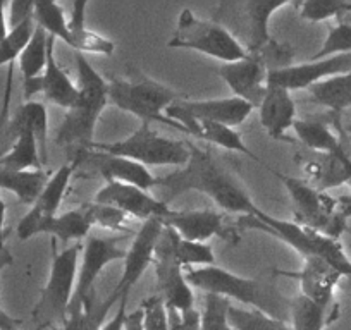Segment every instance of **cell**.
<instances>
[{
  "instance_id": "47",
  "label": "cell",
  "mask_w": 351,
  "mask_h": 330,
  "mask_svg": "<svg viewBox=\"0 0 351 330\" xmlns=\"http://www.w3.org/2000/svg\"><path fill=\"white\" fill-rule=\"evenodd\" d=\"M124 330H145L143 327V309L136 308L134 312L128 313L124 320Z\"/></svg>"
},
{
  "instance_id": "3",
  "label": "cell",
  "mask_w": 351,
  "mask_h": 330,
  "mask_svg": "<svg viewBox=\"0 0 351 330\" xmlns=\"http://www.w3.org/2000/svg\"><path fill=\"white\" fill-rule=\"evenodd\" d=\"M76 69L80 93L57 131L56 143L64 148L88 151L95 143L97 123L109 103V81L104 79L83 53H76Z\"/></svg>"
},
{
  "instance_id": "9",
  "label": "cell",
  "mask_w": 351,
  "mask_h": 330,
  "mask_svg": "<svg viewBox=\"0 0 351 330\" xmlns=\"http://www.w3.org/2000/svg\"><path fill=\"white\" fill-rule=\"evenodd\" d=\"M274 174L288 191L295 212V222L322 232L332 239H339L346 229L348 218L341 214L337 198L315 190L305 179L286 176L281 173Z\"/></svg>"
},
{
  "instance_id": "41",
  "label": "cell",
  "mask_w": 351,
  "mask_h": 330,
  "mask_svg": "<svg viewBox=\"0 0 351 330\" xmlns=\"http://www.w3.org/2000/svg\"><path fill=\"white\" fill-rule=\"evenodd\" d=\"M107 315L109 312L104 306V301L99 303L93 296L80 312L67 315L60 330H100L106 323Z\"/></svg>"
},
{
  "instance_id": "24",
  "label": "cell",
  "mask_w": 351,
  "mask_h": 330,
  "mask_svg": "<svg viewBox=\"0 0 351 330\" xmlns=\"http://www.w3.org/2000/svg\"><path fill=\"white\" fill-rule=\"evenodd\" d=\"M49 47L50 36L36 26L35 35L18 60L23 74V92H25L26 102L40 93V79L45 73L47 60H49Z\"/></svg>"
},
{
  "instance_id": "28",
  "label": "cell",
  "mask_w": 351,
  "mask_h": 330,
  "mask_svg": "<svg viewBox=\"0 0 351 330\" xmlns=\"http://www.w3.org/2000/svg\"><path fill=\"white\" fill-rule=\"evenodd\" d=\"M296 138L308 151L315 153H341L348 150L344 140L339 133L332 131L326 119L308 117V119H296L293 124Z\"/></svg>"
},
{
  "instance_id": "12",
  "label": "cell",
  "mask_w": 351,
  "mask_h": 330,
  "mask_svg": "<svg viewBox=\"0 0 351 330\" xmlns=\"http://www.w3.org/2000/svg\"><path fill=\"white\" fill-rule=\"evenodd\" d=\"M124 239H126V236H116V238H99V236L90 238L88 236L83 246L81 267L77 268L76 289H74L67 315L80 312L95 296L93 285H95L97 279L102 274L104 268H107L114 262H123L126 258V250L121 248V242Z\"/></svg>"
},
{
  "instance_id": "15",
  "label": "cell",
  "mask_w": 351,
  "mask_h": 330,
  "mask_svg": "<svg viewBox=\"0 0 351 330\" xmlns=\"http://www.w3.org/2000/svg\"><path fill=\"white\" fill-rule=\"evenodd\" d=\"M269 74L271 69L267 60L260 53H250L246 59L217 67V76L231 88L234 97L252 103L255 109H258L265 95Z\"/></svg>"
},
{
  "instance_id": "40",
  "label": "cell",
  "mask_w": 351,
  "mask_h": 330,
  "mask_svg": "<svg viewBox=\"0 0 351 330\" xmlns=\"http://www.w3.org/2000/svg\"><path fill=\"white\" fill-rule=\"evenodd\" d=\"M231 306V299L207 292L204 312L200 313V330H234L229 322Z\"/></svg>"
},
{
  "instance_id": "8",
  "label": "cell",
  "mask_w": 351,
  "mask_h": 330,
  "mask_svg": "<svg viewBox=\"0 0 351 330\" xmlns=\"http://www.w3.org/2000/svg\"><path fill=\"white\" fill-rule=\"evenodd\" d=\"M171 49H186L200 52L222 64L236 62L250 55L245 47L219 23L200 19L190 9H183L169 42Z\"/></svg>"
},
{
  "instance_id": "26",
  "label": "cell",
  "mask_w": 351,
  "mask_h": 330,
  "mask_svg": "<svg viewBox=\"0 0 351 330\" xmlns=\"http://www.w3.org/2000/svg\"><path fill=\"white\" fill-rule=\"evenodd\" d=\"M86 2H74L71 19L67 21V29L71 36V49L76 50V53H95V55H107L110 57L116 50L112 40L99 35L97 31L90 29L86 26Z\"/></svg>"
},
{
  "instance_id": "39",
  "label": "cell",
  "mask_w": 351,
  "mask_h": 330,
  "mask_svg": "<svg viewBox=\"0 0 351 330\" xmlns=\"http://www.w3.org/2000/svg\"><path fill=\"white\" fill-rule=\"evenodd\" d=\"M81 207L86 212L88 218L92 222V225H99V227L107 229V231L117 232V234H133V231L128 225V215L124 212L117 210V208L109 207V205H100L95 201L90 203H83Z\"/></svg>"
},
{
  "instance_id": "36",
  "label": "cell",
  "mask_w": 351,
  "mask_h": 330,
  "mask_svg": "<svg viewBox=\"0 0 351 330\" xmlns=\"http://www.w3.org/2000/svg\"><path fill=\"white\" fill-rule=\"evenodd\" d=\"M174 250L178 262H180L183 268H202L217 265V258H215L210 244H207V242L186 241V239L180 238L178 232H176L174 238Z\"/></svg>"
},
{
  "instance_id": "32",
  "label": "cell",
  "mask_w": 351,
  "mask_h": 330,
  "mask_svg": "<svg viewBox=\"0 0 351 330\" xmlns=\"http://www.w3.org/2000/svg\"><path fill=\"white\" fill-rule=\"evenodd\" d=\"M339 308H326L317 303L310 301L305 296L291 298V312H289V323L295 330H324L330 322L337 318Z\"/></svg>"
},
{
  "instance_id": "49",
  "label": "cell",
  "mask_w": 351,
  "mask_h": 330,
  "mask_svg": "<svg viewBox=\"0 0 351 330\" xmlns=\"http://www.w3.org/2000/svg\"><path fill=\"white\" fill-rule=\"evenodd\" d=\"M12 262H14V257H12L11 251L8 248H2L0 250V281H2V272L11 267ZM0 305H2V284H0Z\"/></svg>"
},
{
  "instance_id": "37",
  "label": "cell",
  "mask_w": 351,
  "mask_h": 330,
  "mask_svg": "<svg viewBox=\"0 0 351 330\" xmlns=\"http://www.w3.org/2000/svg\"><path fill=\"white\" fill-rule=\"evenodd\" d=\"M229 322L234 330H295L289 322L272 318L256 309H245L231 306L229 309Z\"/></svg>"
},
{
  "instance_id": "20",
  "label": "cell",
  "mask_w": 351,
  "mask_h": 330,
  "mask_svg": "<svg viewBox=\"0 0 351 330\" xmlns=\"http://www.w3.org/2000/svg\"><path fill=\"white\" fill-rule=\"evenodd\" d=\"M160 222L186 241L207 242L214 236L224 239L232 238L224 215L214 210H172Z\"/></svg>"
},
{
  "instance_id": "33",
  "label": "cell",
  "mask_w": 351,
  "mask_h": 330,
  "mask_svg": "<svg viewBox=\"0 0 351 330\" xmlns=\"http://www.w3.org/2000/svg\"><path fill=\"white\" fill-rule=\"evenodd\" d=\"M16 141L8 153L0 157V169L8 170H40L43 165L36 138L29 131L16 134Z\"/></svg>"
},
{
  "instance_id": "18",
  "label": "cell",
  "mask_w": 351,
  "mask_h": 330,
  "mask_svg": "<svg viewBox=\"0 0 351 330\" xmlns=\"http://www.w3.org/2000/svg\"><path fill=\"white\" fill-rule=\"evenodd\" d=\"M351 71V53H339V55L326 57V59L310 60V62L289 66L285 69L272 71L269 74V81L282 88L295 92V90H308L313 85L330 79L339 74Z\"/></svg>"
},
{
  "instance_id": "34",
  "label": "cell",
  "mask_w": 351,
  "mask_h": 330,
  "mask_svg": "<svg viewBox=\"0 0 351 330\" xmlns=\"http://www.w3.org/2000/svg\"><path fill=\"white\" fill-rule=\"evenodd\" d=\"M92 227L93 225L90 218H88L86 212H84L83 207H80L50 218L43 225L42 234H50L64 242L81 241V239H88V234H90Z\"/></svg>"
},
{
  "instance_id": "53",
  "label": "cell",
  "mask_w": 351,
  "mask_h": 330,
  "mask_svg": "<svg viewBox=\"0 0 351 330\" xmlns=\"http://www.w3.org/2000/svg\"><path fill=\"white\" fill-rule=\"evenodd\" d=\"M56 330H60V329H56Z\"/></svg>"
},
{
  "instance_id": "52",
  "label": "cell",
  "mask_w": 351,
  "mask_h": 330,
  "mask_svg": "<svg viewBox=\"0 0 351 330\" xmlns=\"http://www.w3.org/2000/svg\"><path fill=\"white\" fill-rule=\"evenodd\" d=\"M4 241H5V239H2V238H0V250H2V248H5Z\"/></svg>"
},
{
  "instance_id": "30",
  "label": "cell",
  "mask_w": 351,
  "mask_h": 330,
  "mask_svg": "<svg viewBox=\"0 0 351 330\" xmlns=\"http://www.w3.org/2000/svg\"><path fill=\"white\" fill-rule=\"evenodd\" d=\"M36 31V23L35 19H28L23 25L16 26V28L9 29L8 36L0 42V67L9 66L8 74V86H5V95H4V105H2V112H0V120H4L8 116L9 109V100H11V88H12V66L16 60H19L21 53L28 47L29 40L33 38Z\"/></svg>"
},
{
  "instance_id": "48",
  "label": "cell",
  "mask_w": 351,
  "mask_h": 330,
  "mask_svg": "<svg viewBox=\"0 0 351 330\" xmlns=\"http://www.w3.org/2000/svg\"><path fill=\"white\" fill-rule=\"evenodd\" d=\"M19 325H21V320L11 316L0 306V330H19Z\"/></svg>"
},
{
  "instance_id": "27",
  "label": "cell",
  "mask_w": 351,
  "mask_h": 330,
  "mask_svg": "<svg viewBox=\"0 0 351 330\" xmlns=\"http://www.w3.org/2000/svg\"><path fill=\"white\" fill-rule=\"evenodd\" d=\"M308 92L312 102L329 110L330 119L341 134V114L351 109V71L313 85Z\"/></svg>"
},
{
  "instance_id": "31",
  "label": "cell",
  "mask_w": 351,
  "mask_h": 330,
  "mask_svg": "<svg viewBox=\"0 0 351 330\" xmlns=\"http://www.w3.org/2000/svg\"><path fill=\"white\" fill-rule=\"evenodd\" d=\"M52 174L40 170L0 169V190L11 191L21 203L33 205L42 194Z\"/></svg>"
},
{
  "instance_id": "17",
  "label": "cell",
  "mask_w": 351,
  "mask_h": 330,
  "mask_svg": "<svg viewBox=\"0 0 351 330\" xmlns=\"http://www.w3.org/2000/svg\"><path fill=\"white\" fill-rule=\"evenodd\" d=\"M95 203L109 205L124 212L128 217L140 218V220H162L172 212V208L160 198L152 196L148 191L136 186L123 183H107L93 198Z\"/></svg>"
},
{
  "instance_id": "10",
  "label": "cell",
  "mask_w": 351,
  "mask_h": 330,
  "mask_svg": "<svg viewBox=\"0 0 351 330\" xmlns=\"http://www.w3.org/2000/svg\"><path fill=\"white\" fill-rule=\"evenodd\" d=\"M291 4L289 0H243V2H222L215 11V23L224 26L228 31L231 28L241 38L246 40V52L260 53L274 43L269 23L272 16L282 8Z\"/></svg>"
},
{
  "instance_id": "38",
  "label": "cell",
  "mask_w": 351,
  "mask_h": 330,
  "mask_svg": "<svg viewBox=\"0 0 351 330\" xmlns=\"http://www.w3.org/2000/svg\"><path fill=\"white\" fill-rule=\"evenodd\" d=\"M298 12L300 18L312 23H322L332 18L341 21L344 16H351V2L348 0H306L298 4Z\"/></svg>"
},
{
  "instance_id": "21",
  "label": "cell",
  "mask_w": 351,
  "mask_h": 330,
  "mask_svg": "<svg viewBox=\"0 0 351 330\" xmlns=\"http://www.w3.org/2000/svg\"><path fill=\"white\" fill-rule=\"evenodd\" d=\"M260 124L272 140L291 141L286 133L293 127L296 117V103L291 92L267 81V90L258 105Z\"/></svg>"
},
{
  "instance_id": "7",
  "label": "cell",
  "mask_w": 351,
  "mask_h": 330,
  "mask_svg": "<svg viewBox=\"0 0 351 330\" xmlns=\"http://www.w3.org/2000/svg\"><path fill=\"white\" fill-rule=\"evenodd\" d=\"M90 150L130 158L136 164L145 165L147 169L158 165H176L181 169L190 160L191 153L190 141L160 136L147 123H141V126L124 140L114 143H93Z\"/></svg>"
},
{
  "instance_id": "1",
  "label": "cell",
  "mask_w": 351,
  "mask_h": 330,
  "mask_svg": "<svg viewBox=\"0 0 351 330\" xmlns=\"http://www.w3.org/2000/svg\"><path fill=\"white\" fill-rule=\"evenodd\" d=\"M190 160L184 167L155 181V190L162 191L164 203L169 205L188 191H198L229 214L243 217L256 214L258 207L231 160L193 143H190Z\"/></svg>"
},
{
  "instance_id": "35",
  "label": "cell",
  "mask_w": 351,
  "mask_h": 330,
  "mask_svg": "<svg viewBox=\"0 0 351 330\" xmlns=\"http://www.w3.org/2000/svg\"><path fill=\"white\" fill-rule=\"evenodd\" d=\"M33 19H35L36 26L42 28L50 38L62 40L71 47V36L69 29H67V19L64 14L62 5L57 2H49V0H42V2H35V12H33Z\"/></svg>"
},
{
  "instance_id": "5",
  "label": "cell",
  "mask_w": 351,
  "mask_h": 330,
  "mask_svg": "<svg viewBox=\"0 0 351 330\" xmlns=\"http://www.w3.org/2000/svg\"><path fill=\"white\" fill-rule=\"evenodd\" d=\"M178 100H181L180 93L141 74L109 81V102L147 124L162 123L181 131L180 124L165 117V110Z\"/></svg>"
},
{
  "instance_id": "19",
  "label": "cell",
  "mask_w": 351,
  "mask_h": 330,
  "mask_svg": "<svg viewBox=\"0 0 351 330\" xmlns=\"http://www.w3.org/2000/svg\"><path fill=\"white\" fill-rule=\"evenodd\" d=\"M278 274L298 281L302 296H305L310 301L317 303L320 306H326V308L337 306L336 299H334V292H336L343 275L332 265L327 264V262L315 257L303 258V267L298 272L281 270Z\"/></svg>"
},
{
  "instance_id": "51",
  "label": "cell",
  "mask_w": 351,
  "mask_h": 330,
  "mask_svg": "<svg viewBox=\"0 0 351 330\" xmlns=\"http://www.w3.org/2000/svg\"><path fill=\"white\" fill-rule=\"evenodd\" d=\"M5 214H8V205H5V201L0 198V238L2 239H5V234H4Z\"/></svg>"
},
{
  "instance_id": "50",
  "label": "cell",
  "mask_w": 351,
  "mask_h": 330,
  "mask_svg": "<svg viewBox=\"0 0 351 330\" xmlns=\"http://www.w3.org/2000/svg\"><path fill=\"white\" fill-rule=\"evenodd\" d=\"M8 4L5 2H0V42L8 36L9 33V25H8Z\"/></svg>"
},
{
  "instance_id": "14",
  "label": "cell",
  "mask_w": 351,
  "mask_h": 330,
  "mask_svg": "<svg viewBox=\"0 0 351 330\" xmlns=\"http://www.w3.org/2000/svg\"><path fill=\"white\" fill-rule=\"evenodd\" d=\"M74 169H76V162H67V164L60 165L59 169L50 176L49 183L43 188L38 200L32 205L28 214L19 220L16 232H18V238L21 241H28L33 236L42 234L43 225L50 218L56 217L60 203H62L64 196H66V191L69 188Z\"/></svg>"
},
{
  "instance_id": "43",
  "label": "cell",
  "mask_w": 351,
  "mask_h": 330,
  "mask_svg": "<svg viewBox=\"0 0 351 330\" xmlns=\"http://www.w3.org/2000/svg\"><path fill=\"white\" fill-rule=\"evenodd\" d=\"M143 309V327L145 330H171L169 327V313L164 299L158 294L150 296L141 303Z\"/></svg>"
},
{
  "instance_id": "13",
  "label": "cell",
  "mask_w": 351,
  "mask_h": 330,
  "mask_svg": "<svg viewBox=\"0 0 351 330\" xmlns=\"http://www.w3.org/2000/svg\"><path fill=\"white\" fill-rule=\"evenodd\" d=\"M162 231H164V224L157 220V218H154V220L143 222L140 231L134 234L133 242L126 250V258L123 260L124 268L119 282L116 284L114 291L110 292L109 298L104 301L107 312H110L112 306L119 303L121 299L130 296L131 289L138 284L145 270L154 264L155 246H157L158 239H160Z\"/></svg>"
},
{
  "instance_id": "22",
  "label": "cell",
  "mask_w": 351,
  "mask_h": 330,
  "mask_svg": "<svg viewBox=\"0 0 351 330\" xmlns=\"http://www.w3.org/2000/svg\"><path fill=\"white\" fill-rule=\"evenodd\" d=\"M86 153V164L92 165L93 169L107 181V183H123L130 186H136L143 191L155 190L157 177L145 167L124 157L102 153V151H84Z\"/></svg>"
},
{
  "instance_id": "11",
  "label": "cell",
  "mask_w": 351,
  "mask_h": 330,
  "mask_svg": "<svg viewBox=\"0 0 351 330\" xmlns=\"http://www.w3.org/2000/svg\"><path fill=\"white\" fill-rule=\"evenodd\" d=\"M174 238L176 232L164 225L160 239L155 246L152 265H154L155 277H157L158 296L164 299L167 309L184 313L195 308V294L193 288L186 281L184 268L181 267L178 257H176Z\"/></svg>"
},
{
  "instance_id": "2",
  "label": "cell",
  "mask_w": 351,
  "mask_h": 330,
  "mask_svg": "<svg viewBox=\"0 0 351 330\" xmlns=\"http://www.w3.org/2000/svg\"><path fill=\"white\" fill-rule=\"evenodd\" d=\"M186 281L191 288L202 289L205 294L224 296L228 299L253 306L252 309L262 312L272 318L289 322L291 298L282 294L274 279H250L231 274L226 268L214 267L184 268Z\"/></svg>"
},
{
  "instance_id": "23",
  "label": "cell",
  "mask_w": 351,
  "mask_h": 330,
  "mask_svg": "<svg viewBox=\"0 0 351 330\" xmlns=\"http://www.w3.org/2000/svg\"><path fill=\"white\" fill-rule=\"evenodd\" d=\"M181 107L191 116L200 119L212 120V123L222 124L228 127H238L252 116L255 107L238 97L229 99H212V100H180Z\"/></svg>"
},
{
  "instance_id": "16",
  "label": "cell",
  "mask_w": 351,
  "mask_h": 330,
  "mask_svg": "<svg viewBox=\"0 0 351 330\" xmlns=\"http://www.w3.org/2000/svg\"><path fill=\"white\" fill-rule=\"evenodd\" d=\"M165 117L180 124L181 133H184L186 136L204 140L207 141V143L214 144V147L222 148V150L238 151V153L250 157L252 160L263 164L262 158H260L258 155L253 153V151L246 147L245 140H243L241 134H239L238 131L232 129V127L222 126V124L212 123V120H205L200 119V117L191 116L190 112H186V110L181 107L180 100L176 103H172V105L165 110Z\"/></svg>"
},
{
  "instance_id": "4",
  "label": "cell",
  "mask_w": 351,
  "mask_h": 330,
  "mask_svg": "<svg viewBox=\"0 0 351 330\" xmlns=\"http://www.w3.org/2000/svg\"><path fill=\"white\" fill-rule=\"evenodd\" d=\"M238 227L256 229L274 236L279 241L302 255L303 258L315 257L332 265L343 277L351 279V260L343 250L339 239H332L319 231L305 227L295 220H281L263 210H256L255 215H246L238 220Z\"/></svg>"
},
{
  "instance_id": "29",
  "label": "cell",
  "mask_w": 351,
  "mask_h": 330,
  "mask_svg": "<svg viewBox=\"0 0 351 330\" xmlns=\"http://www.w3.org/2000/svg\"><path fill=\"white\" fill-rule=\"evenodd\" d=\"M21 131H29L33 136L36 138L40 147V155L45 164L49 160V153H47V140H49V112L47 107L42 102H35L29 100L25 105L19 107L16 110L14 116L9 120V133L12 136L19 134Z\"/></svg>"
},
{
  "instance_id": "25",
  "label": "cell",
  "mask_w": 351,
  "mask_h": 330,
  "mask_svg": "<svg viewBox=\"0 0 351 330\" xmlns=\"http://www.w3.org/2000/svg\"><path fill=\"white\" fill-rule=\"evenodd\" d=\"M53 47H56V40L50 38L49 47V60H47L45 73H43L42 79H40V93L47 99V102L53 103L57 107L69 110L77 100V90L76 83L71 81L66 71L59 66L53 55Z\"/></svg>"
},
{
  "instance_id": "6",
  "label": "cell",
  "mask_w": 351,
  "mask_h": 330,
  "mask_svg": "<svg viewBox=\"0 0 351 330\" xmlns=\"http://www.w3.org/2000/svg\"><path fill=\"white\" fill-rule=\"evenodd\" d=\"M83 246L73 244L53 255L49 281L43 288L32 316L38 329H60L66 322L67 309L73 299Z\"/></svg>"
},
{
  "instance_id": "42",
  "label": "cell",
  "mask_w": 351,
  "mask_h": 330,
  "mask_svg": "<svg viewBox=\"0 0 351 330\" xmlns=\"http://www.w3.org/2000/svg\"><path fill=\"white\" fill-rule=\"evenodd\" d=\"M339 53H351V23L348 21H339V25L330 28L326 42L313 55V60L339 55Z\"/></svg>"
},
{
  "instance_id": "46",
  "label": "cell",
  "mask_w": 351,
  "mask_h": 330,
  "mask_svg": "<svg viewBox=\"0 0 351 330\" xmlns=\"http://www.w3.org/2000/svg\"><path fill=\"white\" fill-rule=\"evenodd\" d=\"M126 306H128V298H123L119 301V308H117L116 315L106 322L100 330H124V320H126Z\"/></svg>"
},
{
  "instance_id": "45",
  "label": "cell",
  "mask_w": 351,
  "mask_h": 330,
  "mask_svg": "<svg viewBox=\"0 0 351 330\" xmlns=\"http://www.w3.org/2000/svg\"><path fill=\"white\" fill-rule=\"evenodd\" d=\"M167 313L171 330H200V312H197L195 308L184 313L167 309Z\"/></svg>"
},
{
  "instance_id": "44",
  "label": "cell",
  "mask_w": 351,
  "mask_h": 330,
  "mask_svg": "<svg viewBox=\"0 0 351 330\" xmlns=\"http://www.w3.org/2000/svg\"><path fill=\"white\" fill-rule=\"evenodd\" d=\"M33 12H35V2H32V0H14V2L8 4L9 29L23 25L28 19H33Z\"/></svg>"
}]
</instances>
